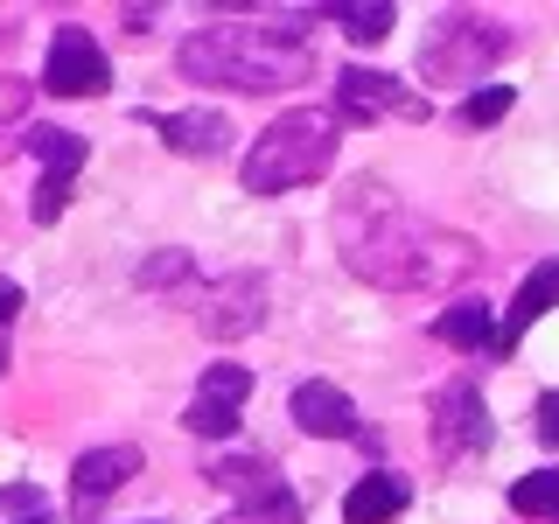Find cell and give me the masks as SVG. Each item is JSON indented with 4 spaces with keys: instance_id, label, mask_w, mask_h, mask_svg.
<instances>
[{
    "instance_id": "cell-1",
    "label": "cell",
    "mask_w": 559,
    "mask_h": 524,
    "mask_svg": "<svg viewBox=\"0 0 559 524\" xmlns=\"http://www.w3.org/2000/svg\"><path fill=\"white\" fill-rule=\"evenodd\" d=\"M336 245H343L349 273L371 279V287H392V294L454 287V279L476 273V245L427 224L384 182H349L336 196Z\"/></svg>"
},
{
    "instance_id": "cell-2",
    "label": "cell",
    "mask_w": 559,
    "mask_h": 524,
    "mask_svg": "<svg viewBox=\"0 0 559 524\" xmlns=\"http://www.w3.org/2000/svg\"><path fill=\"white\" fill-rule=\"evenodd\" d=\"M322 14H224L197 35L175 43V70L189 84H210V92H245V98H266V92H294V84L314 70L308 28Z\"/></svg>"
},
{
    "instance_id": "cell-3",
    "label": "cell",
    "mask_w": 559,
    "mask_h": 524,
    "mask_svg": "<svg viewBox=\"0 0 559 524\" xmlns=\"http://www.w3.org/2000/svg\"><path fill=\"white\" fill-rule=\"evenodd\" d=\"M336 147H343V112H329V105H294V112H280L273 127L245 147L238 182L252 189V196H287V189L322 182V175L336 168Z\"/></svg>"
},
{
    "instance_id": "cell-4",
    "label": "cell",
    "mask_w": 559,
    "mask_h": 524,
    "mask_svg": "<svg viewBox=\"0 0 559 524\" xmlns=\"http://www.w3.org/2000/svg\"><path fill=\"white\" fill-rule=\"evenodd\" d=\"M503 49H511V28L489 22V14H468V8H448L433 14L427 35H419V78L441 84V92H483L489 63H503Z\"/></svg>"
},
{
    "instance_id": "cell-5",
    "label": "cell",
    "mask_w": 559,
    "mask_h": 524,
    "mask_svg": "<svg viewBox=\"0 0 559 524\" xmlns=\"http://www.w3.org/2000/svg\"><path fill=\"white\" fill-rule=\"evenodd\" d=\"M43 92H49V98H105V92H112V63H105V49H98L92 28L63 22L57 35H49Z\"/></svg>"
},
{
    "instance_id": "cell-6",
    "label": "cell",
    "mask_w": 559,
    "mask_h": 524,
    "mask_svg": "<svg viewBox=\"0 0 559 524\" xmlns=\"http://www.w3.org/2000/svg\"><path fill=\"white\" fill-rule=\"evenodd\" d=\"M427 427H433V448H441L448 462H468V454H483L489 441H497V419H489L483 392H476L468 378H454V384H441V392H433Z\"/></svg>"
},
{
    "instance_id": "cell-7",
    "label": "cell",
    "mask_w": 559,
    "mask_h": 524,
    "mask_svg": "<svg viewBox=\"0 0 559 524\" xmlns=\"http://www.w3.org/2000/svg\"><path fill=\"white\" fill-rule=\"evenodd\" d=\"M336 105L349 112V127H378V119H427V98L406 92V78L371 70V63H343Z\"/></svg>"
},
{
    "instance_id": "cell-8",
    "label": "cell",
    "mask_w": 559,
    "mask_h": 524,
    "mask_svg": "<svg viewBox=\"0 0 559 524\" xmlns=\"http://www.w3.org/2000/svg\"><path fill=\"white\" fill-rule=\"evenodd\" d=\"M197 314H203V336L210 343H245L259 322H266V273H224V279H210L203 287V301H197Z\"/></svg>"
},
{
    "instance_id": "cell-9",
    "label": "cell",
    "mask_w": 559,
    "mask_h": 524,
    "mask_svg": "<svg viewBox=\"0 0 559 524\" xmlns=\"http://www.w3.org/2000/svg\"><path fill=\"white\" fill-rule=\"evenodd\" d=\"M287 419L301 433H314V441H343V433H357V398L336 378H301L287 392Z\"/></svg>"
},
{
    "instance_id": "cell-10",
    "label": "cell",
    "mask_w": 559,
    "mask_h": 524,
    "mask_svg": "<svg viewBox=\"0 0 559 524\" xmlns=\"http://www.w3.org/2000/svg\"><path fill=\"white\" fill-rule=\"evenodd\" d=\"M552 308H559V259H538V266L518 279V294H511V308H503V322H497V349H489V357H511V349L524 343V329H532L538 314H552Z\"/></svg>"
},
{
    "instance_id": "cell-11",
    "label": "cell",
    "mask_w": 559,
    "mask_h": 524,
    "mask_svg": "<svg viewBox=\"0 0 559 524\" xmlns=\"http://www.w3.org/2000/svg\"><path fill=\"white\" fill-rule=\"evenodd\" d=\"M140 119H147L175 154H189V162H210V154L231 147V119L210 112V105H189V112H140Z\"/></svg>"
},
{
    "instance_id": "cell-12",
    "label": "cell",
    "mask_w": 559,
    "mask_h": 524,
    "mask_svg": "<svg viewBox=\"0 0 559 524\" xmlns=\"http://www.w3.org/2000/svg\"><path fill=\"white\" fill-rule=\"evenodd\" d=\"M140 454L133 441H112V448H92V454H78L70 462V497H84V503H98V497H112L119 483H133L140 476Z\"/></svg>"
},
{
    "instance_id": "cell-13",
    "label": "cell",
    "mask_w": 559,
    "mask_h": 524,
    "mask_svg": "<svg viewBox=\"0 0 559 524\" xmlns=\"http://www.w3.org/2000/svg\"><path fill=\"white\" fill-rule=\"evenodd\" d=\"M413 503V483L406 476H392V468H371L364 483H349V497H343V524H392L399 511Z\"/></svg>"
},
{
    "instance_id": "cell-14",
    "label": "cell",
    "mask_w": 559,
    "mask_h": 524,
    "mask_svg": "<svg viewBox=\"0 0 559 524\" xmlns=\"http://www.w3.org/2000/svg\"><path fill=\"white\" fill-rule=\"evenodd\" d=\"M433 343L448 349H497V314H489L483 294H462V301H448L433 314Z\"/></svg>"
},
{
    "instance_id": "cell-15",
    "label": "cell",
    "mask_w": 559,
    "mask_h": 524,
    "mask_svg": "<svg viewBox=\"0 0 559 524\" xmlns=\"http://www.w3.org/2000/svg\"><path fill=\"white\" fill-rule=\"evenodd\" d=\"M314 14H322V22H336L349 43H364V49L384 43V35H392V22H399L392 0H322Z\"/></svg>"
},
{
    "instance_id": "cell-16",
    "label": "cell",
    "mask_w": 559,
    "mask_h": 524,
    "mask_svg": "<svg viewBox=\"0 0 559 524\" xmlns=\"http://www.w3.org/2000/svg\"><path fill=\"white\" fill-rule=\"evenodd\" d=\"M203 476L217 483V489H238V503H252V497H266V489H280V468L266 462V454H210Z\"/></svg>"
},
{
    "instance_id": "cell-17",
    "label": "cell",
    "mask_w": 559,
    "mask_h": 524,
    "mask_svg": "<svg viewBox=\"0 0 559 524\" xmlns=\"http://www.w3.org/2000/svg\"><path fill=\"white\" fill-rule=\"evenodd\" d=\"M35 133V84L14 78V70H0V162H8L14 147H28Z\"/></svg>"
},
{
    "instance_id": "cell-18",
    "label": "cell",
    "mask_w": 559,
    "mask_h": 524,
    "mask_svg": "<svg viewBox=\"0 0 559 524\" xmlns=\"http://www.w3.org/2000/svg\"><path fill=\"white\" fill-rule=\"evenodd\" d=\"M133 287H147V294L197 287V252H182V245H162V252H147V259L133 266Z\"/></svg>"
},
{
    "instance_id": "cell-19",
    "label": "cell",
    "mask_w": 559,
    "mask_h": 524,
    "mask_svg": "<svg viewBox=\"0 0 559 524\" xmlns=\"http://www.w3.org/2000/svg\"><path fill=\"white\" fill-rule=\"evenodd\" d=\"M22 154H35V162H43V168H57V175H78L84 162H92V140H84V133H70V127H35Z\"/></svg>"
},
{
    "instance_id": "cell-20",
    "label": "cell",
    "mask_w": 559,
    "mask_h": 524,
    "mask_svg": "<svg viewBox=\"0 0 559 524\" xmlns=\"http://www.w3.org/2000/svg\"><path fill=\"white\" fill-rule=\"evenodd\" d=\"M217 524H301V497H294V483H280V489H266V497H252V503H231Z\"/></svg>"
},
{
    "instance_id": "cell-21",
    "label": "cell",
    "mask_w": 559,
    "mask_h": 524,
    "mask_svg": "<svg viewBox=\"0 0 559 524\" xmlns=\"http://www.w3.org/2000/svg\"><path fill=\"white\" fill-rule=\"evenodd\" d=\"M238 419H245V406H231V398H203V392H197V398L182 406V427L197 433V441H231Z\"/></svg>"
},
{
    "instance_id": "cell-22",
    "label": "cell",
    "mask_w": 559,
    "mask_h": 524,
    "mask_svg": "<svg viewBox=\"0 0 559 524\" xmlns=\"http://www.w3.org/2000/svg\"><path fill=\"white\" fill-rule=\"evenodd\" d=\"M511 511L518 517H552L559 524V468H532L511 483Z\"/></svg>"
},
{
    "instance_id": "cell-23",
    "label": "cell",
    "mask_w": 559,
    "mask_h": 524,
    "mask_svg": "<svg viewBox=\"0 0 559 524\" xmlns=\"http://www.w3.org/2000/svg\"><path fill=\"white\" fill-rule=\"evenodd\" d=\"M197 392H203V398H231V406H245V398H252V371H245L238 357H217V364H203Z\"/></svg>"
},
{
    "instance_id": "cell-24",
    "label": "cell",
    "mask_w": 559,
    "mask_h": 524,
    "mask_svg": "<svg viewBox=\"0 0 559 524\" xmlns=\"http://www.w3.org/2000/svg\"><path fill=\"white\" fill-rule=\"evenodd\" d=\"M511 105H518V92H511V84H483V92H468V98H462V112H454V119L483 133V127H497V119L511 112Z\"/></svg>"
},
{
    "instance_id": "cell-25",
    "label": "cell",
    "mask_w": 559,
    "mask_h": 524,
    "mask_svg": "<svg viewBox=\"0 0 559 524\" xmlns=\"http://www.w3.org/2000/svg\"><path fill=\"white\" fill-rule=\"evenodd\" d=\"M70 189H78V175L43 168V182H35V196H28V217H35V224H57L63 210H70Z\"/></svg>"
},
{
    "instance_id": "cell-26",
    "label": "cell",
    "mask_w": 559,
    "mask_h": 524,
    "mask_svg": "<svg viewBox=\"0 0 559 524\" xmlns=\"http://www.w3.org/2000/svg\"><path fill=\"white\" fill-rule=\"evenodd\" d=\"M0 517H43V489L35 483H22V489H0Z\"/></svg>"
},
{
    "instance_id": "cell-27",
    "label": "cell",
    "mask_w": 559,
    "mask_h": 524,
    "mask_svg": "<svg viewBox=\"0 0 559 524\" xmlns=\"http://www.w3.org/2000/svg\"><path fill=\"white\" fill-rule=\"evenodd\" d=\"M532 427H538V441H546V448H559V392H546V398H538Z\"/></svg>"
},
{
    "instance_id": "cell-28",
    "label": "cell",
    "mask_w": 559,
    "mask_h": 524,
    "mask_svg": "<svg viewBox=\"0 0 559 524\" xmlns=\"http://www.w3.org/2000/svg\"><path fill=\"white\" fill-rule=\"evenodd\" d=\"M22 301H28V294L14 287V279H0V329H14V314H22Z\"/></svg>"
},
{
    "instance_id": "cell-29",
    "label": "cell",
    "mask_w": 559,
    "mask_h": 524,
    "mask_svg": "<svg viewBox=\"0 0 559 524\" xmlns=\"http://www.w3.org/2000/svg\"><path fill=\"white\" fill-rule=\"evenodd\" d=\"M14 524H49V517H14Z\"/></svg>"
}]
</instances>
